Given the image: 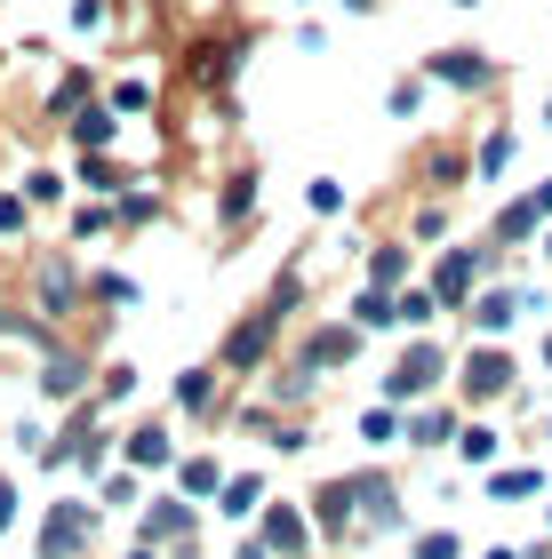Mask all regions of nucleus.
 <instances>
[{"instance_id":"1","label":"nucleus","mask_w":552,"mask_h":559,"mask_svg":"<svg viewBox=\"0 0 552 559\" xmlns=\"http://www.w3.org/2000/svg\"><path fill=\"white\" fill-rule=\"evenodd\" d=\"M248 48H257L248 24H200V33H185V48H177V81L192 96H233L240 72H248Z\"/></svg>"},{"instance_id":"2","label":"nucleus","mask_w":552,"mask_h":559,"mask_svg":"<svg viewBox=\"0 0 552 559\" xmlns=\"http://www.w3.org/2000/svg\"><path fill=\"white\" fill-rule=\"evenodd\" d=\"M289 336H296V328H289L281 312H272L265 296H257V304H248V312H240V320L216 336V352H209V360H216V368H224V376H233V384L248 392V384H265V368L289 352Z\"/></svg>"},{"instance_id":"3","label":"nucleus","mask_w":552,"mask_h":559,"mask_svg":"<svg viewBox=\"0 0 552 559\" xmlns=\"http://www.w3.org/2000/svg\"><path fill=\"white\" fill-rule=\"evenodd\" d=\"M448 384H457V344L448 336H400L392 368L376 376V400L385 408H416V400H441Z\"/></svg>"},{"instance_id":"4","label":"nucleus","mask_w":552,"mask_h":559,"mask_svg":"<svg viewBox=\"0 0 552 559\" xmlns=\"http://www.w3.org/2000/svg\"><path fill=\"white\" fill-rule=\"evenodd\" d=\"M24 304L72 336V320L89 312V264L72 257V248H33V264H24Z\"/></svg>"},{"instance_id":"5","label":"nucleus","mask_w":552,"mask_h":559,"mask_svg":"<svg viewBox=\"0 0 552 559\" xmlns=\"http://www.w3.org/2000/svg\"><path fill=\"white\" fill-rule=\"evenodd\" d=\"M513 392H520V360H513V344H465V352H457V384H448V400H457L465 416L505 408Z\"/></svg>"},{"instance_id":"6","label":"nucleus","mask_w":552,"mask_h":559,"mask_svg":"<svg viewBox=\"0 0 552 559\" xmlns=\"http://www.w3.org/2000/svg\"><path fill=\"white\" fill-rule=\"evenodd\" d=\"M496 272H505V264H496V248H489V240H448V248H433V264H424V288L441 296V312H457V320H465V304L481 296Z\"/></svg>"},{"instance_id":"7","label":"nucleus","mask_w":552,"mask_h":559,"mask_svg":"<svg viewBox=\"0 0 552 559\" xmlns=\"http://www.w3.org/2000/svg\"><path fill=\"white\" fill-rule=\"evenodd\" d=\"M105 544V512H96V496H57L33 527V559H96Z\"/></svg>"},{"instance_id":"8","label":"nucleus","mask_w":552,"mask_h":559,"mask_svg":"<svg viewBox=\"0 0 552 559\" xmlns=\"http://www.w3.org/2000/svg\"><path fill=\"white\" fill-rule=\"evenodd\" d=\"M89 392H96V344H81V336H57V344H48L40 360H33V400L64 416L72 400H89Z\"/></svg>"},{"instance_id":"9","label":"nucleus","mask_w":552,"mask_h":559,"mask_svg":"<svg viewBox=\"0 0 552 559\" xmlns=\"http://www.w3.org/2000/svg\"><path fill=\"white\" fill-rule=\"evenodd\" d=\"M361 352H368V336H361V328L344 320V312H313V320L289 336V360H305L320 384H329V376H344V368L361 360Z\"/></svg>"},{"instance_id":"10","label":"nucleus","mask_w":552,"mask_h":559,"mask_svg":"<svg viewBox=\"0 0 552 559\" xmlns=\"http://www.w3.org/2000/svg\"><path fill=\"white\" fill-rule=\"evenodd\" d=\"M416 72H424L433 88H448V96H496V88H505V57H489V48H472V40L433 48Z\"/></svg>"},{"instance_id":"11","label":"nucleus","mask_w":552,"mask_h":559,"mask_svg":"<svg viewBox=\"0 0 552 559\" xmlns=\"http://www.w3.org/2000/svg\"><path fill=\"white\" fill-rule=\"evenodd\" d=\"M305 512H313V536L320 544H361V472H329L305 488Z\"/></svg>"},{"instance_id":"12","label":"nucleus","mask_w":552,"mask_h":559,"mask_svg":"<svg viewBox=\"0 0 552 559\" xmlns=\"http://www.w3.org/2000/svg\"><path fill=\"white\" fill-rule=\"evenodd\" d=\"M392 536H416L409 527V496L385 464H361V544H392Z\"/></svg>"},{"instance_id":"13","label":"nucleus","mask_w":552,"mask_h":559,"mask_svg":"<svg viewBox=\"0 0 552 559\" xmlns=\"http://www.w3.org/2000/svg\"><path fill=\"white\" fill-rule=\"evenodd\" d=\"M233 392H240V384H233V376H224L216 360H192V368H177V376H168V408H177L185 424H216Z\"/></svg>"},{"instance_id":"14","label":"nucleus","mask_w":552,"mask_h":559,"mask_svg":"<svg viewBox=\"0 0 552 559\" xmlns=\"http://www.w3.org/2000/svg\"><path fill=\"white\" fill-rule=\"evenodd\" d=\"M272 559H313L320 551V536H313V512H305V496H272L265 512H257V527H248Z\"/></svg>"},{"instance_id":"15","label":"nucleus","mask_w":552,"mask_h":559,"mask_svg":"<svg viewBox=\"0 0 552 559\" xmlns=\"http://www.w3.org/2000/svg\"><path fill=\"white\" fill-rule=\"evenodd\" d=\"M409 176H416V200H457L472 185V144H457V136L424 144L416 160H409Z\"/></svg>"},{"instance_id":"16","label":"nucleus","mask_w":552,"mask_h":559,"mask_svg":"<svg viewBox=\"0 0 552 559\" xmlns=\"http://www.w3.org/2000/svg\"><path fill=\"white\" fill-rule=\"evenodd\" d=\"M520 320H529V304H520V280H513V272H505V280H489V288L465 304V328H472V344H505Z\"/></svg>"},{"instance_id":"17","label":"nucleus","mask_w":552,"mask_h":559,"mask_svg":"<svg viewBox=\"0 0 552 559\" xmlns=\"http://www.w3.org/2000/svg\"><path fill=\"white\" fill-rule=\"evenodd\" d=\"M257 216H265V176H257V160L224 168V176H216V233H224V240H240Z\"/></svg>"},{"instance_id":"18","label":"nucleus","mask_w":552,"mask_h":559,"mask_svg":"<svg viewBox=\"0 0 552 559\" xmlns=\"http://www.w3.org/2000/svg\"><path fill=\"white\" fill-rule=\"evenodd\" d=\"M457 431H465V408L457 400H416V408H400V448H416V455H441V448H457Z\"/></svg>"},{"instance_id":"19","label":"nucleus","mask_w":552,"mask_h":559,"mask_svg":"<svg viewBox=\"0 0 552 559\" xmlns=\"http://www.w3.org/2000/svg\"><path fill=\"white\" fill-rule=\"evenodd\" d=\"M177 424H168V416H137L129 431H120V464H129V472H144V479H153V472H177Z\"/></svg>"},{"instance_id":"20","label":"nucleus","mask_w":552,"mask_h":559,"mask_svg":"<svg viewBox=\"0 0 552 559\" xmlns=\"http://www.w3.org/2000/svg\"><path fill=\"white\" fill-rule=\"evenodd\" d=\"M96 96H105V72H96V64H57V81L40 88V120H48V129H64V120L81 105H96Z\"/></svg>"},{"instance_id":"21","label":"nucleus","mask_w":552,"mask_h":559,"mask_svg":"<svg viewBox=\"0 0 552 559\" xmlns=\"http://www.w3.org/2000/svg\"><path fill=\"white\" fill-rule=\"evenodd\" d=\"M248 392H265L281 416H313V408H320V376H313L305 360H289V352L265 368V384H248Z\"/></svg>"},{"instance_id":"22","label":"nucleus","mask_w":552,"mask_h":559,"mask_svg":"<svg viewBox=\"0 0 552 559\" xmlns=\"http://www.w3.org/2000/svg\"><path fill=\"white\" fill-rule=\"evenodd\" d=\"M265 503H272V479H265L257 464H233V472H224V488H216V503H209V512H216L224 527H257V512H265Z\"/></svg>"},{"instance_id":"23","label":"nucleus","mask_w":552,"mask_h":559,"mask_svg":"<svg viewBox=\"0 0 552 559\" xmlns=\"http://www.w3.org/2000/svg\"><path fill=\"white\" fill-rule=\"evenodd\" d=\"M153 224H168V185L161 176H129L113 200V233L129 240V233H153Z\"/></svg>"},{"instance_id":"24","label":"nucleus","mask_w":552,"mask_h":559,"mask_svg":"<svg viewBox=\"0 0 552 559\" xmlns=\"http://www.w3.org/2000/svg\"><path fill=\"white\" fill-rule=\"evenodd\" d=\"M537 233H544V209H537L529 192H520V200H505V209L489 216V233H481V240L496 248V264H513L520 248H537Z\"/></svg>"},{"instance_id":"25","label":"nucleus","mask_w":552,"mask_h":559,"mask_svg":"<svg viewBox=\"0 0 552 559\" xmlns=\"http://www.w3.org/2000/svg\"><path fill=\"white\" fill-rule=\"evenodd\" d=\"M361 280H368V288H392V296L416 288V280H424V272H416V248L400 240V233H392V240H368V248H361Z\"/></svg>"},{"instance_id":"26","label":"nucleus","mask_w":552,"mask_h":559,"mask_svg":"<svg viewBox=\"0 0 552 559\" xmlns=\"http://www.w3.org/2000/svg\"><path fill=\"white\" fill-rule=\"evenodd\" d=\"M57 136H64V152H120V136H129V120H120V112L105 105V96H96V105H81V112H72Z\"/></svg>"},{"instance_id":"27","label":"nucleus","mask_w":552,"mask_h":559,"mask_svg":"<svg viewBox=\"0 0 552 559\" xmlns=\"http://www.w3.org/2000/svg\"><path fill=\"white\" fill-rule=\"evenodd\" d=\"M144 304V280L129 264H89V312L96 320H120V312H137Z\"/></svg>"},{"instance_id":"28","label":"nucleus","mask_w":552,"mask_h":559,"mask_svg":"<svg viewBox=\"0 0 552 559\" xmlns=\"http://www.w3.org/2000/svg\"><path fill=\"white\" fill-rule=\"evenodd\" d=\"M105 105L129 120V129L137 120H161V81L153 72H105Z\"/></svg>"},{"instance_id":"29","label":"nucleus","mask_w":552,"mask_h":559,"mask_svg":"<svg viewBox=\"0 0 552 559\" xmlns=\"http://www.w3.org/2000/svg\"><path fill=\"white\" fill-rule=\"evenodd\" d=\"M16 192L33 200V216L48 224V216H64V209H72V168H57V160H33V168L16 176Z\"/></svg>"},{"instance_id":"30","label":"nucleus","mask_w":552,"mask_h":559,"mask_svg":"<svg viewBox=\"0 0 552 559\" xmlns=\"http://www.w3.org/2000/svg\"><path fill=\"white\" fill-rule=\"evenodd\" d=\"M520 160V129H505V120H489L481 136H472V185H505V168Z\"/></svg>"},{"instance_id":"31","label":"nucleus","mask_w":552,"mask_h":559,"mask_svg":"<svg viewBox=\"0 0 552 559\" xmlns=\"http://www.w3.org/2000/svg\"><path fill=\"white\" fill-rule=\"evenodd\" d=\"M129 176H144V168H129L120 152H72V185H81L89 200H120Z\"/></svg>"},{"instance_id":"32","label":"nucleus","mask_w":552,"mask_h":559,"mask_svg":"<svg viewBox=\"0 0 552 559\" xmlns=\"http://www.w3.org/2000/svg\"><path fill=\"white\" fill-rule=\"evenodd\" d=\"M57 336H64L57 320H40L33 304H9V296H0V344H16V352H33V360H40Z\"/></svg>"},{"instance_id":"33","label":"nucleus","mask_w":552,"mask_h":559,"mask_svg":"<svg viewBox=\"0 0 552 559\" xmlns=\"http://www.w3.org/2000/svg\"><path fill=\"white\" fill-rule=\"evenodd\" d=\"M481 496L489 503H537V496H552V479H544V464H496V472H481Z\"/></svg>"},{"instance_id":"34","label":"nucleus","mask_w":552,"mask_h":559,"mask_svg":"<svg viewBox=\"0 0 552 559\" xmlns=\"http://www.w3.org/2000/svg\"><path fill=\"white\" fill-rule=\"evenodd\" d=\"M448 455H457L465 472H496V464H505V424L465 416V431H457V448H448Z\"/></svg>"},{"instance_id":"35","label":"nucleus","mask_w":552,"mask_h":559,"mask_svg":"<svg viewBox=\"0 0 552 559\" xmlns=\"http://www.w3.org/2000/svg\"><path fill=\"white\" fill-rule=\"evenodd\" d=\"M265 304H272V312H281L289 328H305V304H313V264H305V257H289L281 272H272Z\"/></svg>"},{"instance_id":"36","label":"nucleus","mask_w":552,"mask_h":559,"mask_svg":"<svg viewBox=\"0 0 552 559\" xmlns=\"http://www.w3.org/2000/svg\"><path fill=\"white\" fill-rule=\"evenodd\" d=\"M344 320H353L361 336H400V296H392V288H368V280H361L353 304H344Z\"/></svg>"},{"instance_id":"37","label":"nucleus","mask_w":552,"mask_h":559,"mask_svg":"<svg viewBox=\"0 0 552 559\" xmlns=\"http://www.w3.org/2000/svg\"><path fill=\"white\" fill-rule=\"evenodd\" d=\"M224 455L216 448H192V455H177V496H192V503H216V488H224Z\"/></svg>"},{"instance_id":"38","label":"nucleus","mask_w":552,"mask_h":559,"mask_svg":"<svg viewBox=\"0 0 552 559\" xmlns=\"http://www.w3.org/2000/svg\"><path fill=\"white\" fill-rule=\"evenodd\" d=\"M400 240H409V248H448V240H457V200H416Z\"/></svg>"},{"instance_id":"39","label":"nucleus","mask_w":552,"mask_h":559,"mask_svg":"<svg viewBox=\"0 0 552 559\" xmlns=\"http://www.w3.org/2000/svg\"><path fill=\"white\" fill-rule=\"evenodd\" d=\"M89 496H96V512H105V520H120V512L137 520V512H144V472H129V464H113V472L96 479Z\"/></svg>"},{"instance_id":"40","label":"nucleus","mask_w":552,"mask_h":559,"mask_svg":"<svg viewBox=\"0 0 552 559\" xmlns=\"http://www.w3.org/2000/svg\"><path fill=\"white\" fill-rule=\"evenodd\" d=\"M64 240H72V248L113 240V200H72V209H64Z\"/></svg>"},{"instance_id":"41","label":"nucleus","mask_w":552,"mask_h":559,"mask_svg":"<svg viewBox=\"0 0 552 559\" xmlns=\"http://www.w3.org/2000/svg\"><path fill=\"white\" fill-rule=\"evenodd\" d=\"M137 392H144V368L129 352H120V360H96V400H105V408H129Z\"/></svg>"},{"instance_id":"42","label":"nucleus","mask_w":552,"mask_h":559,"mask_svg":"<svg viewBox=\"0 0 552 559\" xmlns=\"http://www.w3.org/2000/svg\"><path fill=\"white\" fill-rule=\"evenodd\" d=\"M441 296L433 288H424V280H416V288H400V336H441Z\"/></svg>"},{"instance_id":"43","label":"nucleus","mask_w":552,"mask_h":559,"mask_svg":"<svg viewBox=\"0 0 552 559\" xmlns=\"http://www.w3.org/2000/svg\"><path fill=\"white\" fill-rule=\"evenodd\" d=\"M33 233H40L33 200H24L16 185H0V248H33Z\"/></svg>"},{"instance_id":"44","label":"nucleus","mask_w":552,"mask_h":559,"mask_svg":"<svg viewBox=\"0 0 552 559\" xmlns=\"http://www.w3.org/2000/svg\"><path fill=\"white\" fill-rule=\"evenodd\" d=\"M120 16H129L120 0H64V24H72L81 40H96V33H120Z\"/></svg>"},{"instance_id":"45","label":"nucleus","mask_w":552,"mask_h":559,"mask_svg":"<svg viewBox=\"0 0 552 559\" xmlns=\"http://www.w3.org/2000/svg\"><path fill=\"white\" fill-rule=\"evenodd\" d=\"M353 440L376 455V448H400V408H385V400H368V408L353 416Z\"/></svg>"},{"instance_id":"46","label":"nucleus","mask_w":552,"mask_h":559,"mask_svg":"<svg viewBox=\"0 0 552 559\" xmlns=\"http://www.w3.org/2000/svg\"><path fill=\"white\" fill-rule=\"evenodd\" d=\"M424 105H433V81H424V72H400V81L385 88V112L392 120H424Z\"/></svg>"},{"instance_id":"47","label":"nucleus","mask_w":552,"mask_h":559,"mask_svg":"<svg viewBox=\"0 0 552 559\" xmlns=\"http://www.w3.org/2000/svg\"><path fill=\"white\" fill-rule=\"evenodd\" d=\"M305 216H313V224H337V216H353V192H344L337 176H313V185H305Z\"/></svg>"},{"instance_id":"48","label":"nucleus","mask_w":552,"mask_h":559,"mask_svg":"<svg viewBox=\"0 0 552 559\" xmlns=\"http://www.w3.org/2000/svg\"><path fill=\"white\" fill-rule=\"evenodd\" d=\"M409 559H465V536H457V527H416Z\"/></svg>"},{"instance_id":"49","label":"nucleus","mask_w":552,"mask_h":559,"mask_svg":"<svg viewBox=\"0 0 552 559\" xmlns=\"http://www.w3.org/2000/svg\"><path fill=\"white\" fill-rule=\"evenodd\" d=\"M313 448V416H281V431H272V455H305Z\"/></svg>"},{"instance_id":"50","label":"nucleus","mask_w":552,"mask_h":559,"mask_svg":"<svg viewBox=\"0 0 552 559\" xmlns=\"http://www.w3.org/2000/svg\"><path fill=\"white\" fill-rule=\"evenodd\" d=\"M48 440H57V431H48L40 416H24V424H9V448H16V455H40Z\"/></svg>"},{"instance_id":"51","label":"nucleus","mask_w":552,"mask_h":559,"mask_svg":"<svg viewBox=\"0 0 552 559\" xmlns=\"http://www.w3.org/2000/svg\"><path fill=\"white\" fill-rule=\"evenodd\" d=\"M296 57H329V24H320V16L296 24Z\"/></svg>"},{"instance_id":"52","label":"nucleus","mask_w":552,"mask_h":559,"mask_svg":"<svg viewBox=\"0 0 552 559\" xmlns=\"http://www.w3.org/2000/svg\"><path fill=\"white\" fill-rule=\"evenodd\" d=\"M16 520H24V503H16V479L0 472V536H16Z\"/></svg>"},{"instance_id":"53","label":"nucleus","mask_w":552,"mask_h":559,"mask_svg":"<svg viewBox=\"0 0 552 559\" xmlns=\"http://www.w3.org/2000/svg\"><path fill=\"white\" fill-rule=\"evenodd\" d=\"M529 200H537V209H544V224H552V176H537V185H529Z\"/></svg>"},{"instance_id":"54","label":"nucleus","mask_w":552,"mask_h":559,"mask_svg":"<svg viewBox=\"0 0 552 559\" xmlns=\"http://www.w3.org/2000/svg\"><path fill=\"white\" fill-rule=\"evenodd\" d=\"M337 9H344V16H376V0H337Z\"/></svg>"},{"instance_id":"55","label":"nucleus","mask_w":552,"mask_h":559,"mask_svg":"<svg viewBox=\"0 0 552 559\" xmlns=\"http://www.w3.org/2000/svg\"><path fill=\"white\" fill-rule=\"evenodd\" d=\"M120 559H168V551H153V544H129V551H120Z\"/></svg>"},{"instance_id":"56","label":"nucleus","mask_w":552,"mask_h":559,"mask_svg":"<svg viewBox=\"0 0 552 559\" xmlns=\"http://www.w3.org/2000/svg\"><path fill=\"white\" fill-rule=\"evenodd\" d=\"M537 257H544V264H552V224H544V233H537Z\"/></svg>"},{"instance_id":"57","label":"nucleus","mask_w":552,"mask_h":559,"mask_svg":"<svg viewBox=\"0 0 552 559\" xmlns=\"http://www.w3.org/2000/svg\"><path fill=\"white\" fill-rule=\"evenodd\" d=\"M537 360H544V376H552V328H544V344H537Z\"/></svg>"},{"instance_id":"58","label":"nucleus","mask_w":552,"mask_h":559,"mask_svg":"<svg viewBox=\"0 0 552 559\" xmlns=\"http://www.w3.org/2000/svg\"><path fill=\"white\" fill-rule=\"evenodd\" d=\"M481 559H520V551H513V544H489V551H481Z\"/></svg>"},{"instance_id":"59","label":"nucleus","mask_w":552,"mask_h":559,"mask_svg":"<svg viewBox=\"0 0 552 559\" xmlns=\"http://www.w3.org/2000/svg\"><path fill=\"white\" fill-rule=\"evenodd\" d=\"M537 440H544V448H552V416H544V424H537Z\"/></svg>"},{"instance_id":"60","label":"nucleus","mask_w":552,"mask_h":559,"mask_svg":"<svg viewBox=\"0 0 552 559\" xmlns=\"http://www.w3.org/2000/svg\"><path fill=\"white\" fill-rule=\"evenodd\" d=\"M448 9H481V0H448Z\"/></svg>"},{"instance_id":"61","label":"nucleus","mask_w":552,"mask_h":559,"mask_svg":"<svg viewBox=\"0 0 552 559\" xmlns=\"http://www.w3.org/2000/svg\"><path fill=\"white\" fill-rule=\"evenodd\" d=\"M544 129H552V96H544Z\"/></svg>"},{"instance_id":"62","label":"nucleus","mask_w":552,"mask_h":559,"mask_svg":"<svg viewBox=\"0 0 552 559\" xmlns=\"http://www.w3.org/2000/svg\"><path fill=\"white\" fill-rule=\"evenodd\" d=\"M544 527H552V496H544Z\"/></svg>"},{"instance_id":"63","label":"nucleus","mask_w":552,"mask_h":559,"mask_svg":"<svg viewBox=\"0 0 552 559\" xmlns=\"http://www.w3.org/2000/svg\"><path fill=\"white\" fill-rule=\"evenodd\" d=\"M0 440H9V431H0Z\"/></svg>"},{"instance_id":"64","label":"nucleus","mask_w":552,"mask_h":559,"mask_svg":"<svg viewBox=\"0 0 552 559\" xmlns=\"http://www.w3.org/2000/svg\"><path fill=\"white\" fill-rule=\"evenodd\" d=\"M0 185H9V176H0Z\"/></svg>"}]
</instances>
